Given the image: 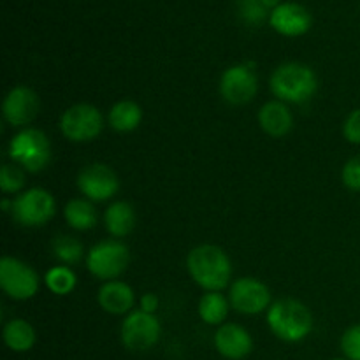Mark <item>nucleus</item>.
Segmentation results:
<instances>
[{
	"mask_svg": "<svg viewBox=\"0 0 360 360\" xmlns=\"http://www.w3.org/2000/svg\"><path fill=\"white\" fill-rule=\"evenodd\" d=\"M190 276L207 292H220L227 287L232 274L227 253L214 245H200L188 253L186 259Z\"/></svg>",
	"mask_w": 360,
	"mask_h": 360,
	"instance_id": "f257e3e1",
	"label": "nucleus"
},
{
	"mask_svg": "<svg viewBox=\"0 0 360 360\" xmlns=\"http://www.w3.org/2000/svg\"><path fill=\"white\" fill-rule=\"evenodd\" d=\"M267 326L281 341L297 343L311 333L313 316L301 301L281 299L267 311Z\"/></svg>",
	"mask_w": 360,
	"mask_h": 360,
	"instance_id": "f03ea898",
	"label": "nucleus"
},
{
	"mask_svg": "<svg viewBox=\"0 0 360 360\" xmlns=\"http://www.w3.org/2000/svg\"><path fill=\"white\" fill-rule=\"evenodd\" d=\"M319 81L308 65L288 62L278 67L271 76V90L281 102L302 104L315 95Z\"/></svg>",
	"mask_w": 360,
	"mask_h": 360,
	"instance_id": "7ed1b4c3",
	"label": "nucleus"
},
{
	"mask_svg": "<svg viewBox=\"0 0 360 360\" xmlns=\"http://www.w3.org/2000/svg\"><path fill=\"white\" fill-rule=\"evenodd\" d=\"M9 157L28 172H39L51 160V144L41 130L25 129L11 141Z\"/></svg>",
	"mask_w": 360,
	"mask_h": 360,
	"instance_id": "20e7f679",
	"label": "nucleus"
},
{
	"mask_svg": "<svg viewBox=\"0 0 360 360\" xmlns=\"http://www.w3.org/2000/svg\"><path fill=\"white\" fill-rule=\"evenodd\" d=\"M130 253L123 243L101 241L88 252L86 267L98 280L112 281L129 267Z\"/></svg>",
	"mask_w": 360,
	"mask_h": 360,
	"instance_id": "39448f33",
	"label": "nucleus"
},
{
	"mask_svg": "<svg viewBox=\"0 0 360 360\" xmlns=\"http://www.w3.org/2000/svg\"><path fill=\"white\" fill-rule=\"evenodd\" d=\"M11 211L23 227H41L55 217V199L48 190L30 188L13 200Z\"/></svg>",
	"mask_w": 360,
	"mask_h": 360,
	"instance_id": "423d86ee",
	"label": "nucleus"
},
{
	"mask_svg": "<svg viewBox=\"0 0 360 360\" xmlns=\"http://www.w3.org/2000/svg\"><path fill=\"white\" fill-rule=\"evenodd\" d=\"M0 287L9 297L25 301L37 294L39 276L23 260L4 257L0 260Z\"/></svg>",
	"mask_w": 360,
	"mask_h": 360,
	"instance_id": "0eeeda50",
	"label": "nucleus"
},
{
	"mask_svg": "<svg viewBox=\"0 0 360 360\" xmlns=\"http://www.w3.org/2000/svg\"><path fill=\"white\" fill-rule=\"evenodd\" d=\"M104 118L95 105L76 104L67 109L60 120L62 134L74 143L91 141L102 132Z\"/></svg>",
	"mask_w": 360,
	"mask_h": 360,
	"instance_id": "6e6552de",
	"label": "nucleus"
},
{
	"mask_svg": "<svg viewBox=\"0 0 360 360\" xmlns=\"http://www.w3.org/2000/svg\"><path fill=\"white\" fill-rule=\"evenodd\" d=\"M160 322L144 311H132L122 323V343L130 352H146L160 338Z\"/></svg>",
	"mask_w": 360,
	"mask_h": 360,
	"instance_id": "1a4fd4ad",
	"label": "nucleus"
},
{
	"mask_svg": "<svg viewBox=\"0 0 360 360\" xmlns=\"http://www.w3.org/2000/svg\"><path fill=\"white\" fill-rule=\"evenodd\" d=\"M81 193L90 200H108L118 192L120 181L116 172L104 164H91L77 176Z\"/></svg>",
	"mask_w": 360,
	"mask_h": 360,
	"instance_id": "9d476101",
	"label": "nucleus"
},
{
	"mask_svg": "<svg viewBox=\"0 0 360 360\" xmlns=\"http://www.w3.org/2000/svg\"><path fill=\"white\" fill-rule=\"evenodd\" d=\"M257 88H259L257 76L250 67L232 65L221 74L220 94L229 104H248L257 95Z\"/></svg>",
	"mask_w": 360,
	"mask_h": 360,
	"instance_id": "9b49d317",
	"label": "nucleus"
},
{
	"mask_svg": "<svg viewBox=\"0 0 360 360\" xmlns=\"http://www.w3.org/2000/svg\"><path fill=\"white\" fill-rule=\"evenodd\" d=\"M231 304L236 311L245 315H257L269 306V288L255 278H239L231 288Z\"/></svg>",
	"mask_w": 360,
	"mask_h": 360,
	"instance_id": "f8f14e48",
	"label": "nucleus"
},
{
	"mask_svg": "<svg viewBox=\"0 0 360 360\" xmlns=\"http://www.w3.org/2000/svg\"><path fill=\"white\" fill-rule=\"evenodd\" d=\"M41 101L37 94L27 86H16L4 101V118L13 127L28 125L37 116Z\"/></svg>",
	"mask_w": 360,
	"mask_h": 360,
	"instance_id": "ddd939ff",
	"label": "nucleus"
},
{
	"mask_svg": "<svg viewBox=\"0 0 360 360\" xmlns=\"http://www.w3.org/2000/svg\"><path fill=\"white\" fill-rule=\"evenodd\" d=\"M214 348L221 357L241 360L252 354L253 340L245 327L238 323H224L214 334Z\"/></svg>",
	"mask_w": 360,
	"mask_h": 360,
	"instance_id": "4468645a",
	"label": "nucleus"
},
{
	"mask_svg": "<svg viewBox=\"0 0 360 360\" xmlns=\"http://www.w3.org/2000/svg\"><path fill=\"white\" fill-rule=\"evenodd\" d=\"M269 23L280 34L295 37V35H302L309 30L311 14L301 4L283 2L276 9H273L269 16Z\"/></svg>",
	"mask_w": 360,
	"mask_h": 360,
	"instance_id": "2eb2a0df",
	"label": "nucleus"
},
{
	"mask_svg": "<svg viewBox=\"0 0 360 360\" xmlns=\"http://www.w3.org/2000/svg\"><path fill=\"white\" fill-rule=\"evenodd\" d=\"M97 301L104 311L111 313V315H123L132 309L134 301V290L123 281H108L101 287L97 295Z\"/></svg>",
	"mask_w": 360,
	"mask_h": 360,
	"instance_id": "dca6fc26",
	"label": "nucleus"
},
{
	"mask_svg": "<svg viewBox=\"0 0 360 360\" xmlns=\"http://www.w3.org/2000/svg\"><path fill=\"white\" fill-rule=\"evenodd\" d=\"M259 123L264 132L271 137L287 136L294 125V118L287 105L281 101L267 102L259 112Z\"/></svg>",
	"mask_w": 360,
	"mask_h": 360,
	"instance_id": "f3484780",
	"label": "nucleus"
},
{
	"mask_svg": "<svg viewBox=\"0 0 360 360\" xmlns=\"http://www.w3.org/2000/svg\"><path fill=\"white\" fill-rule=\"evenodd\" d=\"M105 227L108 232L115 238H123V236L130 234L136 227V211L130 206L129 202H120L111 204L104 214Z\"/></svg>",
	"mask_w": 360,
	"mask_h": 360,
	"instance_id": "a211bd4d",
	"label": "nucleus"
},
{
	"mask_svg": "<svg viewBox=\"0 0 360 360\" xmlns=\"http://www.w3.org/2000/svg\"><path fill=\"white\" fill-rule=\"evenodd\" d=\"M4 343L7 348L18 354H23L34 348L35 345V330L27 320L13 319L4 326Z\"/></svg>",
	"mask_w": 360,
	"mask_h": 360,
	"instance_id": "6ab92c4d",
	"label": "nucleus"
},
{
	"mask_svg": "<svg viewBox=\"0 0 360 360\" xmlns=\"http://www.w3.org/2000/svg\"><path fill=\"white\" fill-rule=\"evenodd\" d=\"M143 120V109L132 101H122L109 111V125L118 132H130L137 129Z\"/></svg>",
	"mask_w": 360,
	"mask_h": 360,
	"instance_id": "aec40b11",
	"label": "nucleus"
},
{
	"mask_svg": "<svg viewBox=\"0 0 360 360\" xmlns=\"http://www.w3.org/2000/svg\"><path fill=\"white\" fill-rule=\"evenodd\" d=\"M63 214H65L67 224L76 231H90L97 224V211L94 204L86 199H72L67 202Z\"/></svg>",
	"mask_w": 360,
	"mask_h": 360,
	"instance_id": "412c9836",
	"label": "nucleus"
},
{
	"mask_svg": "<svg viewBox=\"0 0 360 360\" xmlns=\"http://www.w3.org/2000/svg\"><path fill=\"white\" fill-rule=\"evenodd\" d=\"M229 313V301L220 292H207L199 301V316L207 326H220Z\"/></svg>",
	"mask_w": 360,
	"mask_h": 360,
	"instance_id": "4be33fe9",
	"label": "nucleus"
},
{
	"mask_svg": "<svg viewBox=\"0 0 360 360\" xmlns=\"http://www.w3.org/2000/svg\"><path fill=\"white\" fill-rule=\"evenodd\" d=\"M53 255L63 264H77L84 255V250L81 241L70 236H58L51 243Z\"/></svg>",
	"mask_w": 360,
	"mask_h": 360,
	"instance_id": "5701e85b",
	"label": "nucleus"
},
{
	"mask_svg": "<svg viewBox=\"0 0 360 360\" xmlns=\"http://www.w3.org/2000/svg\"><path fill=\"white\" fill-rule=\"evenodd\" d=\"M44 283L53 294L67 295L76 287V274L65 266H56L49 269L44 276Z\"/></svg>",
	"mask_w": 360,
	"mask_h": 360,
	"instance_id": "b1692460",
	"label": "nucleus"
},
{
	"mask_svg": "<svg viewBox=\"0 0 360 360\" xmlns=\"http://www.w3.org/2000/svg\"><path fill=\"white\" fill-rule=\"evenodd\" d=\"M25 174L16 165L6 164L0 169V188L6 193H14L23 188Z\"/></svg>",
	"mask_w": 360,
	"mask_h": 360,
	"instance_id": "393cba45",
	"label": "nucleus"
},
{
	"mask_svg": "<svg viewBox=\"0 0 360 360\" xmlns=\"http://www.w3.org/2000/svg\"><path fill=\"white\" fill-rule=\"evenodd\" d=\"M239 14L250 25H260L267 18V7L262 0H239Z\"/></svg>",
	"mask_w": 360,
	"mask_h": 360,
	"instance_id": "a878e982",
	"label": "nucleus"
},
{
	"mask_svg": "<svg viewBox=\"0 0 360 360\" xmlns=\"http://www.w3.org/2000/svg\"><path fill=\"white\" fill-rule=\"evenodd\" d=\"M341 350L348 360H360V323L345 330L341 338Z\"/></svg>",
	"mask_w": 360,
	"mask_h": 360,
	"instance_id": "bb28decb",
	"label": "nucleus"
},
{
	"mask_svg": "<svg viewBox=\"0 0 360 360\" xmlns=\"http://www.w3.org/2000/svg\"><path fill=\"white\" fill-rule=\"evenodd\" d=\"M343 183L350 190L360 192V155L350 158L343 167Z\"/></svg>",
	"mask_w": 360,
	"mask_h": 360,
	"instance_id": "cd10ccee",
	"label": "nucleus"
},
{
	"mask_svg": "<svg viewBox=\"0 0 360 360\" xmlns=\"http://www.w3.org/2000/svg\"><path fill=\"white\" fill-rule=\"evenodd\" d=\"M343 134L352 144H360V108L355 109L343 125Z\"/></svg>",
	"mask_w": 360,
	"mask_h": 360,
	"instance_id": "c85d7f7f",
	"label": "nucleus"
},
{
	"mask_svg": "<svg viewBox=\"0 0 360 360\" xmlns=\"http://www.w3.org/2000/svg\"><path fill=\"white\" fill-rule=\"evenodd\" d=\"M157 308H158V297L155 294L148 292V294H144L143 297H141V311L153 315V313L157 311Z\"/></svg>",
	"mask_w": 360,
	"mask_h": 360,
	"instance_id": "c756f323",
	"label": "nucleus"
},
{
	"mask_svg": "<svg viewBox=\"0 0 360 360\" xmlns=\"http://www.w3.org/2000/svg\"><path fill=\"white\" fill-rule=\"evenodd\" d=\"M262 4L267 7V9H276V7L283 2H281V0H262Z\"/></svg>",
	"mask_w": 360,
	"mask_h": 360,
	"instance_id": "7c9ffc66",
	"label": "nucleus"
},
{
	"mask_svg": "<svg viewBox=\"0 0 360 360\" xmlns=\"http://www.w3.org/2000/svg\"><path fill=\"white\" fill-rule=\"evenodd\" d=\"M333 360H348V359H333Z\"/></svg>",
	"mask_w": 360,
	"mask_h": 360,
	"instance_id": "2f4dec72",
	"label": "nucleus"
}]
</instances>
